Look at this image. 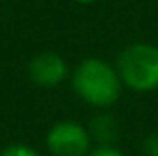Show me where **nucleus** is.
<instances>
[{
    "label": "nucleus",
    "instance_id": "obj_1",
    "mask_svg": "<svg viewBox=\"0 0 158 156\" xmlns=\"http://www.w3.org/2000/svg\"><path fill=\"white\" fill-rule=\"evenodd\" d=\"M72 88L92 106H110L118 100L122 80L116 68L98 58H86L72 72Z\"/></svg>",
    "mask_w": 158,
    "mask_h": 156
},
{
    "label": "nucleus",
    "instance_id": "obj_2",
    "mask_svg": "<svg viewBox=\"0 0 158 156\" xmlns=\"http://www.w3.org/2000/svg\"><path fill=\"white\" fill-rule=\"evenodd\" d=\"M122 84L134 92H150L158 86V48L150 44H132L116 60Z\"/></svg>",
    "mask_w": 158,
    "mask_h": 156
},
{
    "label": "nucleus",
    "instance_id": "obj_3",
    "mask_svg": "<svg viewBox=\"0 0 158 156\" xmlns=\"http://www.w3.org/2000/svg\"><path fill=\"white\" fill-rule=\"evenodd\" d=\"M46 146L52 156H86L90 152V132L72 120H62L50 128Z\"/></svg>",
    "mask_w": 158,
    "mask_h": 156
},
{
    "label": "nucleus",
    "instance_id": "obj_4",
    "mask_svg": "<svg viewBox=\"0 0 158 156\" xmlns=\"http://www.w3.org/2000/svg\"><path fill=\"white\" fill-rule=\"evenodd\" d=\"M66 74H68L66 62L56 52H40L28 64V76L32 78L34 84L44 86V88H52V86L60 84Z\"/></svg>",
    "mask_w": 158,
    "mask_h": 156
},
{
    "label": "nucleus",
    "instance_id": "obj_5",
    "mask_svg": "<svg viewBox=\"0 0 158 156\" xmlns=\"http://www.w3.org/2000/svg\"><path fill=\"white\" fill-rule=\"evenodd\" d=\"M118 134V124L112 116L108 114H102V116H96L90 124V136L98 138L100 142H110L116 138Z\"/></svg>",
    "mask_w": 158,
    "mask_h": 156
},
{
    "label": "nucleus",
    "instance_id": "obj_6",
    "mask_svg": "<svg viewBox=\"0 0 158 156\" xmlns=\"http://www.w3.org/2000/svg\"><path fill=\"white\" fill-rule=\"evenodd\" d=\"M0 156H38V154L32 148L24 146V144H12V146H8V148H4L2 152H0Z\"/></svg>",
    "mask_w": 158,
    "mask_h": 156
},
{
    "label": "nucleus",
    "instance_id": "obj_7",
    "mask_svg": "<svg viewBox=\"0 0 158 156\" xmlns=\"http://www.w3.org/2000/svg\"><path fill=\"white\" fill-rule=\"evenodd\" d=\"M142 150H144V156H158V136L152 134L144 140L142 144Z\"/></svg>",
    "mask_w": 158,
    "mask_h": 156
},
{
    "label": "nucleus",
    "instance_id": "obj_8",
    "mask_svg": "<svg viewBox=\"0 0 158 156\" xmlns=\"http://www.w3.org/2000/svg\"><path fill=\"white\" fill-rule=\"evenodd\" d=\"M86 156H124L122 152H118L116 148H112V146H100V148H96V150H92V152H88Z\"/></svg>",
    "mask_w": 158,
    "mask_h": 156
},
{
    "label": "nucleus",
    "instance_id": "obj_9",
    "mask_svg": "<svg viewBox=\"0 0 158 156\" xmlns=\"http://www.w3.org/2000/svg\"><path fill=\"white\" fill-rule=\"evenodd\" d=\"M76 2H82V4H90V2H94V0H76Z\"/></svg>",
    "mask_w": 158,
    "mask_h": 156
}]
</instances>
